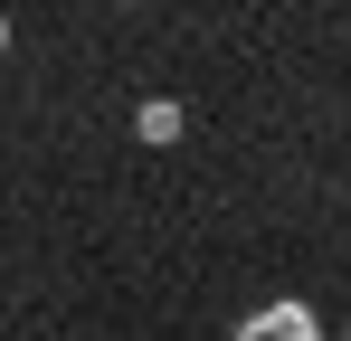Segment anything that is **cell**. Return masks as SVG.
I'll return each instance as SVG.
<instances>
[{
  "instance_id": "obj_1",
  "label": "cell",
  "mask_w": 351,
  "mask_h": 341,
  "mask_svg": "<svg viewBox=\"0 0 351 341\" xmlns=\"http://www.w3.org/2000/svg\"><path fill=\"white\" fill-rule=\"evenodd\" d=\"M237 341H313V313L304 303H266V313H247Z\"/></svg>"
},
{
  "instance_id": "obj_2",
  "label": "cell",
  "mask_w": 351,
  "mask_h": 341,
  "mask_svg": "<svg viewBox=\"0 0 351 341\" xmlns=\"http://www.w3.org/2000/svg\"><path fill=\"white\" fill-rule=\"evenodd\" d=\"M180 133V105H143V142H171Z\"/></svg>"
},
{
  "instance_id": "obj_3",
  "label": "cell",
  "mask_w": 351,
  "mask_h": 341,
  "mask_svg": "<svg viewBox=\"0 0 351 341\" xmlns=\"http://www.w3.org/2000/svg\"><path fill=\"white\" fill-rule=\"evenodd\" d=\"M0 48H10V19H0Z\"/></svg>"
}]
</instances>
